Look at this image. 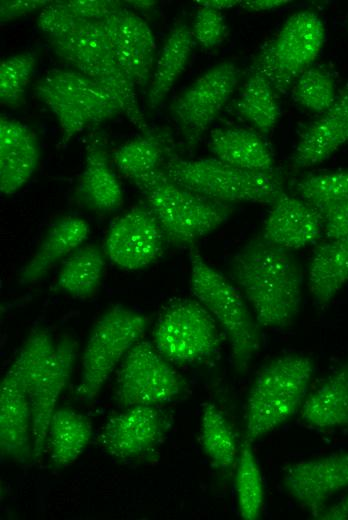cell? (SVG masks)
<instances>
[{
    "label": "cell",
    "instance_id": "6da1fadb",
    "mask_svg": "<svg viewBox=\"0 0 348 520\" xmlns=\"http://www.w3.org/2000/svg\"><path fill=\"white\" fill-rule=\"evenodd\" d=\"M230 275L259 326L283 328L298 314L303 277L289 250L255 237L233 257Z\"/></svg>",
    "mask_w": 348,
    "mask_h": 520
},
{
    "label": "cell",
    "instance_id": "7a4b0ae2",
    "mask_svg": "<svg viewBox=\"0 0 348 520\" xmlns=\"http://www.w3.org/2000/svg\"><path fill=\"white\" fill-rule=\"evenodd\" d=\"M144 197L165 238L175 245L194 243L220 227L233 208L211 200L173 181L159 168L131 181Z\"/></svg>",
    "mask_w": 348,
    "mask_h": 520
},
{
    "label": "cell",
    "instance_id": "3957f363",
    "mask_svg": "<svg viewBox=\"0 0 348 520\" xmlns=\"http://www.w3.org/2000/svg\"><path fill=\"white\" fill-rule=\"evenodd\" d=\"M313 372L309 357L289 354L273 360L258 373L246 402L249 441L267 435L301 409Z\"/></svg>",
    "mask_w": 348,
    "mask_h": 520
},
{
    "label": "cell",
    "instance_id": "277c9868",
    "mask_svg": "<svg viewBox=\"0 0 348 520\" xmlns=\"http://www.w3.org/2000/svg\"><path fill=\"white\" fill-rule=\"evenodd\" d=\"M55 54L72 69L111 91L124 115L145 132L149 129L140 110L134 83L120 67L107 36L97 21L78 19L64 34L48 37Z\"/></svg>",
    "mask_w": 348,
    "mask_h": 520
},
{
    "label": "cell",
    "instance_id": "5b68a950",
    "mask_svg": "<svg viewBox=\"0 0 348 520\" xmlns=\"http://www.w3.org/2000/svg\"><path fill=\"white\" fill-rule=\"evenodd\" d=\"M191 288L226 334L237 370H245L260 348L259 324L238 287L190 248Z\"/></svg>",
    "mask_w": 348,
    "mask_h": 520
},
{
    "label": "cell",
    "instance_id": "8992f818",
    "mask_svg": "<svg viewBox=\"0 0 348 520\" xmlns=\"http://www.w3.org/2000/svg\"><path fill=\"white\" fill-rule=\"evenodd\" d=\"M162 168L179 185L226 204L251 202L272 205L284 192L274 173L241 169L215 157L188 159L172 151Z\"/></svg>",
    "mask_w": 348,
    "mask_h": 520
},
{
    "label": "cell",
    "instance_id": "52a82bcc",
    "mask_svg": "<svg viewBox=\"0 0 348 520\" xmlns=\"http://www.w3.org/2000/svg\"><path fill=\"white\" fill-rule=\"evenodd\" d=\"M34 92L56 117L64 142L93 124L124 114L111 91L72 68L46 72Z\"/></svg>",
    "mask_w": 348,
    "mask_h": 520
},
{
    "label": "cell",
    "instance_id": "ba28073f",
    "mask_svg": "<svg viewBox=\"0 0 348 520\" xmlns=\"http://www.w3.org/2000/svg\"><path fill=\"white\" fill-rule=\"evenodd\" d=\"M145 315L114 305L94 323L81 360V376L76 396L82 401L93 400L122 362L128 351L145 334Z\"/></svg>",
    "mask_w": 348,
    "mask_h": 520
},
{
    "label": "cell",
    "instance_id": "9c48e42d",
    "mask_svg": "<svg viewBox=\"0 0 348 520\" xmlns=\"http://www.w3.org/2000/svg\"><path fill=\"white\" fill-rule=\"evenodd\" d=\"M324 40L325 28L320 17L312 11L297 12L263 48L255 69L268 79L274 90L285 93L311 66Z\"/></svg>",
    "mask_w": 348,
    "mask_h": 520
},
{
    "label": "cell",
    "instance_id": "30bf717a",
    "mask_svg": "<svg viewBox=\"0 0 348 520\" xmlns=\"http://www.w3.org/2000/svg\"><path fill=\"white\" fill-rule=\"evenodd\" d=\"M154 346L168 361L194 363L213 355L221 338L217 322L197 300L172 302L154 329Z\"/></svg>",
    "mask_w": 348,
    "mask_h": 520
},
{
    "label": "cell",
    "instance_id": "8fae6325",
    "mask_svg": "<svg viewBox=\"0 0 348 520\" xmlns=\"http://www.w3.org/2000/svg\"><path fill=\"white\" fill-rule=\"evenodd\" d=\"M153 344L138 341L123 358L115 378L114 399L123 408L171 401L182 381Z\"/></svg>",
    "mask_w": 348,
    "mask_h": 520
},
{
    "label": "cell",
    "instance_id": "7c38bea8",
    "mask_svg": "<svg viewBox=\"0 0 348 520\" xmlns=\"http://www.w3.org/2000/svg\"><path fill=\"white\" fill-rule=\"evenodd\" d=\"M239 80V67L232 61H223L202 73L171 103L172 116L189 146H195L208 130Z\"/></svg>",
    "mask_w": 348,
    "mask_h": 520
},
{
    "label": "cell",
    "instance_id": "4fadbf2b",
    "mask_svg": "<svg viewBox=\"0 0 348 520\" xmlns=\"http://www.w3.org/2000/svg\"><path fill=\"white\" fill-rule=\"evenodd\" d=\"M165 241L163 230L149 207L136 205L110 225L104 252L119 268L139 270L161 256Z\"/></svg>",
    "mask_w": 348,
    "mask_h": 520
},
{
    "label": "cell",
    "instance_id": "5bb4252c",
    "mask_svg": "<svg viewBox=\"0 0 348 520\" xmlns=\"http://www.w3.org/2000/svg\"><path fill=\"white\" fill-rule=\"evenodd\" d=\"M108 38L123 71L134 85L151 82L156 57V42L148 24L124 8L97 20Z\"/></svg>",
    "mask_w": 348,
    "mask_h": 520
},
{
    "label": "cell",
    "instance_id": "9a60e30c",
    "mask_svg": "<svg viewBox=\"0 0 348 520\" xmlns=\"http://www.w3.org/2000/svg\"><path fill=\"white\" fill-rule=\"evenodd\" d=\"M284 485L292 498L316 516L330 498L348 488V450L292 464Z\"/></svg>",
    "mask_w": 348,
    "mask_h": 520
},
{
    "label": "cell",
    "instance_id": "2e32d148",
    "mask_svg": "<svg viewBox=\"0 0 348 520\" xmlns=\"http://www.w3.org/2000/svg\"><path fill=\"white\" fill-rule=\"evenodd\" d=\"M77 355V343L69 336L56 343L43 372L29 392L32 415L33 458L44 450L51 417L66 387Z\"/></svg>",
    "mask_w": 348,
    "mask_h": 520
},
{
    "label": "cell",
    "instance_id": "e0dca14e",
    "mask_svg": "<svg viewBox=\"0 0 348 520\" xmlns=\"http://www.w3.org/2000/svg\"><path fill=\"white\" fill-rule=\"evenodd\" d=\"M162 430V418L154 406H130L106 421L98 443L112 457L134 458L154 446Z\"/></svg>",
    "mask_w": 348,
    "mask_h": 520
},
{
    "label": "cell",
    "instance_id": "ac0fdd59",
    "mask_svg": "<svg viewBox=\"0 0 348 520\" xmlns=\"http://www.w3.org/2000/svg\"><path fill=\"white\" fill-rule=\"evenodd\" d=\"M323 233L320 213L299 196L283 192L271 205L261 236L291 251L316 243Z\"/></svg>",
    "mask_w": 348,
    "mask_h": 520
},
{
    "label": "cell",
    "instance_id": "d6986e66",
    "mask_svg": "<svg viewBox=\"0 0 348 520\" xmlns=\"http://www.w3.org/2000/svg\"><path fill=\"white\" fill-rule=\"evenodd\" d=\"M0 451L25 463L33 457L32 415L26 388L6 374L0 383Z\"/></svg>",
    "mask_w": 348,
    "mask_h": 520
},
{
    "label": "cell",
    "instance_id": "ffe728a7",
    "mask_svg": "<svg viewBox=\"0 0 348 520\" xmlns=\"http://www.w3.org/2000/svg\"><path fill=\"white\" fill-rule=\"evenodd\" d=\"M348 141V86L334 104L304 130L291 155L297 168H307L331 157Z\"/></svg>",
    "mask_w": 348,
    "mask_h": 520
},
{
    "label": "cell",
    "instance_id": "44dd1931",
    "mask_svg": "<svg viewBox=\"0 0 348 520\" xmlns=\"http://www.w3.org/2000/svg\"><path fill=\"white\" fill-rule=\"evenodd\" d=\"M40 157L35 133L25 124L0 117V191L11 195L31 178Z\"/></svg>",
    "mask_w": 348,
    "mask_h": 520
},
{
    "label": "cell",
    "instance_id": "7402d4cb",
    "mask_svg": "<svg viewBox=\"0 0 348 520\" xmlns=\"http://www.w3.org/2000/svg\"><path fill=\"white\" fill-rule=\"evenodd\" d=\"M89 231L88 223L81 217L66 216L57 220L20 270L19 283L31 284L41 279L56 263L82 246Z\"/></svg>",
    "mask_w": 348,
    "mask_h": 520
},
{
    "label": "cell",
    "instance_id": "603a6c76",
    "mask_svg": "<svg viewBox=\"0 0 348 520\" xmlns=\"http://www.w3.org/2000/svg\"><path fill=\"white\" fill-rule=\"evenodd\" d=\"M107 156L100 145L88 147L76 189L84 206L101 213L115 211L123 204L122 187Z\"/></svg>",
    "mask_w": 348,
    "mask_h": 520
},
{
    "label": "cell",
    "instance_id": "cb8c5ba5",
    "mask_svg": "<svg viewBox=\"0 0 348 520\" xmlns=\"http://www.w3.org/2000/svg\"><path fill=\"white\" fill-rule=\"evenodd\" d=\"M209 149L215 158L232 166L274 173V158L259 134L244 128L224 127L210 132Z\"/></svg>",
    "mask_w": 348,
    "mask_h": 520
},
{
    "label": "cell",
    "instance_id": "d4e9b609",
    "mask_svg": "<svg viewBox=\"0 0 348 520\" xmlns=\"http://www.w3.org/2000/svg\"><path fill=\"white\" fill-rule=\"evenodd\" d=\"M300 412L312 427L348 428V363L336 368L306 396Z\"/></svg>",
    "mask_w": 348,
    "mask_h": 520
},
{
    "label": "cell",
    "instance_id": "484cf974",
    "mask_svg": "<svg viewBox=\"0 0 348 520\" xmlns=\"http://www.w3.org/2000/svg\"><path fill=\"white\" fill-rule=\"evenodd\" d=\"M348 283V238L327 239L317 245L308 269V286L314 302L324 307Z\"/></svg>",
    "mask_w": 348,
    "mask_h": 520
},
{
    "label": "cell",
    "instance_id": "4316f807",
    "mask_svg": "<svg viewBox=\"0 0 348 520\" xmlns=\"http://www.w3.org/2000/svg\"><path fill=\"white\" fill-rule=\"evenodd\" d=\"M193 34L185 24L176 25L167 35L158 56L147 95V105L156 109L185 70L193 48Z\"/></svg>",
    "mask_w": 348,
    "mask_h": 520
},
{
    "label": "cell",
    "instance_id": "83f0119b",
    "mask_svg": "<svg viewBox=\"0 0 348 520\" xmlns=\"http://www.w3.org/2000/svg\"><path fill=\"white\" fill-rule=\"evenodd\" d=\"M170 135L159 129H148L114 150L112 162L128 180L144 177L161 168L172 152Z\"/></svg>",
    "mask_w": 348,
    "mask_h": 520
},
{
    "label": "cell",
    "instance_id": "f1b7e54d",
    "mask_svg": "<svg viewBox=\"0 0 348 520\" xmlns=\"http://www.w3.org/2000/svg\"><path fill=\"white\" fill-rule=\"evenodd\" d=\"M92 437V425L83 414L59 408L53 413L47 440L53 465L63 468L71 465L83 453Z\"/></svg>",
    "mask_w": 348,
    "mask_h": 520
},
{
    "label": "cell",
    "instance_id": "f546056e",
    "mask_svg": "<svg viewBox=\"0 0 348 520\" xmlns=\"http://www.w3.org/2000/svg\"><path fill=\"white\" fill-rule=\"evenodd\" d=\"M105 255L95 244L80 246L63 262L57 276V288L76 298L93 296L103 278Z\"/></svg>",
    "mask_w": 348,
    "mask_h": 520
},
{
    "label": "cell",
    "instance_id": "4dcf8cb0",
    "mask_svg": "<svg viewBox=\"0 0 348 520\" xmlns=\"http://www.w3.org/2000/svg\"><path fill=\"white\" fill-rule=\"evenodd\" d=\"M235 111L259 133L268 134L279 118L275 90L258 70L250 74L235 103Z\"/></svg>",
    "mask_w": 348,
    "mask_h": 520
},
{
    "label": "cell",
    "instance_id": "1f68e13d",
    "mask_svg": "<svg viewBox=\"0 0 348 520\" xmlns=\"http://www.w3.org/2000/svg\"><path fill=\"white\" fill-rule=\"evenodd\" d=\"M200 441L215 467L228 470L237 462L240 450L235 434L223 413L212 403H207L202 410Z\"/></svg>",
    "mask_w": 348,
    "mask_h": 520
},
{
    "label": "cell",
    "instance_id": "d6a6232c",
    "mask_svg": "<svg viewBox=\"0 0 348 520\" xmlns=\"http://www.w3.org/2000/svg\"><path fill=\"white\" fill-rule=\"evenodd\" d=\"M236 464L235 486L239 514L245 520H255L262 511L264 488L261 472L248 439L241 445Z\"/></svg>",
    "mask_w": 348,
    "mask_h": 520
},
{
    "label": "cell",
    "instance_id": "836d02e7",
    "mask_svg": "<svg viewBox=\"0 0 348 520\" xmlns=\"http://www.w3.org/2000/svg\"><path fill=\"white\" fill-rule=\"evenodd\" d=\"M298 196L321 215L348 198V170L308 175L296 184Z\"/></svg>",
    "mask_w": 348,
    "mask_h": 520
},
{
    "label": "cell",
    "instance_id": "e575fe53",
    "mask_svg": "<svg viewBox=\"0 0 348 520\" xmlns=\"http://www.w3.org/2000/svg\"><path fill=\"white\" fill-rule=\"evenodd\" d=\"M335 81L324 68L310 66L296 79L292 96L296 103L305 109L324 113L337 98Z\"/></svg>",
    "mask_w": 348,
    "mask_h": 520
},
{
    "label": "cell",
    "instance_id": "d590c367",
    "mask_svg": "<svg viewBox=\"0 0 348 520\" xmlns=\"http://www.w3.org/2000/svg\"><path fill=\"white\" fill-rule=\"evenodd\" d=\"M36 66L31 52L12 55L0 63V102L10 108L19 107Z\"/></svg>",
    "mask_w": 348,
    "mask_h": 520
},
{
    "label": "cell",
    "instance_id": "8d00e7d4",
    "mask_svg": "<svg viewBox=\"0 0 348 520\" xmlns=\"http://www.w3.org/2000/svg\"><path fill=\"white\" fill-rule=\"evenodd\" d=\"M227 26L221 11L199 6L194 18L192 34L205 49L219 45L225 38Z\"/></svg>",
    "mask_w": 348,
    "mask_h": 520
},
{
    "label": "cell",
    "instance_id": "74e56055",
    "mask_svg": "<svg viewBox=\"0 0 348 520\" xmlns=\"http://www.w3.org/2000/svg\"><path fill=\"white\" fill-rule=\"evenodd\" d=\"M61 3L72 16L91 21L101 20L125 8V2L119 0H68Z\"/></svg>",
    "mask_w": 348,
    "mask_h": 520
},
{
    "label": "cell",
    "instance_id": "f35d334b",
    "mask_svg": "<svg viewBox=\"0 0 348 520\" xmlns=\"http://www.w3.org/2000/svg\"><path fill=\"white\" fill-rule=\"evenodd\" d=\"M322 220L327 239L348 238V198L325 212Z\"/></svg>",
    "mask_w": 348,
    "mask_h": 520
},
{
    "label": "cell",
    "instance_id": "ab89813d",
    "mask_svg": "<svg viewBox=\"0 0 348 520\" xmlns=\"http://www.w3.org/2000/svg\"><path fill=\"white\" fill-rule=\"evenodd\" d=\"M54 1L51 0H1L0 21L9 22L37 10H43Z\"/></svg>",
    "mask_w": 348,
    "mask_h": 520
},
{
    "label": "cell",
    "instance_id": "60d3db41",
    "mask_svg": "<svg viewBox=\"0 0 348 520\" xmlns=\"http://www.w3.org/2000/svg\"><path fill=\"white\" fill-rule=\"evenodd\" d=\"M315 517L322 520H348V494L333 505L324 507Z\"/></svg>",
    "mask_w": 348,
    "mask_h": 520
},
{
    "label": "cell",
    "instance_id": "b9f144b4",
    "mask_svg": "<svg viewBox=\"0 0 348 520\" xmlns=\"http://www.w3.org/2000/svg\"><path fill=\"white\" fill-rule=\"evenodd\" d=\"M289 0H245L241 6L251 12H263L286 6Z\"/></svg>",
    "mask_w": 348,
    "mask_h": 520
},
{
    "label": "cell",
    "instance_id": "7bdbcfd3",
    "mask_svg": "<svg viewBox=\"0 0 348 520\" xmlns=\"http://www.w3.org/2000/svg\"><path fill=\"white\" fill-rule=\"evenodd\" d=\"M199 6L209 7L218 11L228 9L241 4L240 0H198Z\"/></svg>",
    "mask_w": 348,
    "mask_h": 520
},
{
    "label": "cell",
    "instance_id": "ee69618b",
    "mask_svg": "<svg viewBox=\"0 0 348 520\" xmlns=\"http://www.w3.org/2000/svg\"><path fill=\"white\" fill-rule=\"evenodd\" d=\"M124 2L138 10H150L157 5V1L154 0H129Z\"/></svg>",
    "mask_w": 348,
    "mask_h": 520
}]
</instances>
